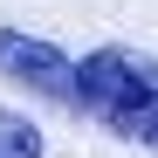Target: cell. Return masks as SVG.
I'll use <instances>...</instances> for the list:
<instances>
[{"label":"cell","mask_w":158,"mask_h":158,"mask_svg":"<svg viewBox=\"0 0 158 158\" xmlns=\"http://www.w3.org/2000/svg\"><path fill=\"white\" fill-rule=\"evenodd\" d=\"M117 131V138H138L158 144V62L151 55H131V48H96L83 55V103Z\"/></svg>","instance_id":"6da1fadb"},{"label":"cell","mask_w":158,"mask_h":158,"mask_svg":"<svg viewBox=\"0 0 158 158\" xmlns=\"http://www.w3.org/2000/svg\"><path fill=\"white\" fill-rule=\"evenodd\" d=\"M0 69L21 76V83H35L55 103H83V69H76L62 48H48V41L21 35V28H0Z\"/></svg>","instance_id":"7a4b0ae2"},{"label":"cell","mask_w":158,"mask_h":158,"mask_svg":"<svg viewBox=\"0 0 158 158\" xmlns=\"http://www.w3.org/2000/svg\"><path fill=\"white\" fill-rule=\"evenodd\" d=\"M0 158H41V131L14 110H0Z\"/></svg>","instance_id":"3957f363"}]
</instances>
